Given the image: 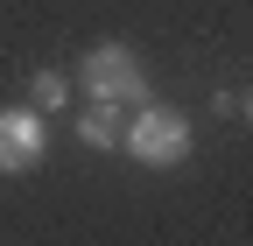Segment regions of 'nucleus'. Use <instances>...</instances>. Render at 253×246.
<instances>
[{
	"instance_id": "nucleus-4",
	"label": "nucleus",
	"mask_w": 253,
	"mask_h": 246,
	"mask_svg": "<svg viewBox=\"0 0 253 246\" xmlns=\"http://www.w3.org/2000/svg\"><path fill=\"white\" fill-rule=\"evenodd\" d=\"M120 127H126L120 106H106V99H84L78 106V141L84 148H120Z\"/></svg>"
},
{
	"instance_id": "nucleus-3",
	"label": "nucleus",
	"mask_w": 253,
	"mask_h": 246,
	"mask_svg": "<svg viewBox=\"0 0 253 246\" xmlns=\"http://www.w3.org/2000/svg\"><path fill=\"white\" fill-rule=\"evenodd\" d=\"M42 155H49V113L7 106L0 113V176H28Z\"/></svg>"
},
{
	"instance_id": "nucleus-6",
	"label": "nucleus",
	"mask_w": 253,
	"mask_h": 246,
	"mask_svg": "<svg viewBox=\"0 0 253 246\" xmlns=\"http://www.w3.org/2000/svg\"><path fill=\"white\" fill-rule=\"evenodd\" d=\"M239 113H246V120H253V91H246V99H239Z\"/></svg>"
},
{
	"instance_id": "nucleus-5",
	"label": "nucleus",
	"mask_w": 253,
	"mask_h": 246,
	"mask_svg": "<svg viewBox=\"0 0 253 246\" xmlns=\"http://www.w3.org/2000/svg\"><path fill=\"white\" fill-rule=\"evenodd\" d=\"M28 99H36V113H56V106H71V78H63V71H36Z\"/></svg>"
},
{
	"instance_id": "nucleus-2",
	"label": "nucleus",
	"mask_w": 253,
	"mask_h": 246,
	"mask_svg": "<svg viewBox=\"0 0 253 246\" xmlns=\"http://www.w3.org/2000/svg\"><path fill=\"white\" fill-rule=\"evenodd\" d=\"M120 148L134 162H148V169H176V162H190V120L176 113V106H134V120L120 127Z\"/></svg>"
},
{
	"instance_id": "nucleus-1",
	"label": "nucleus",
	"mask_w": 253,
	"mask_h": 246,
	"mask_svg": "<svg viewBox=\"0 0 253 246\" xmlns=\"http://www.w3.org/2000/svg\"><path fill=\"white\" fill-rule=\"evenodd\" d=\"M78 84H84V99H106V106H120V113L155 99L141 56L126 49V42H99V49H84V56H78Z\"/></svg>"
}]
</instances>
